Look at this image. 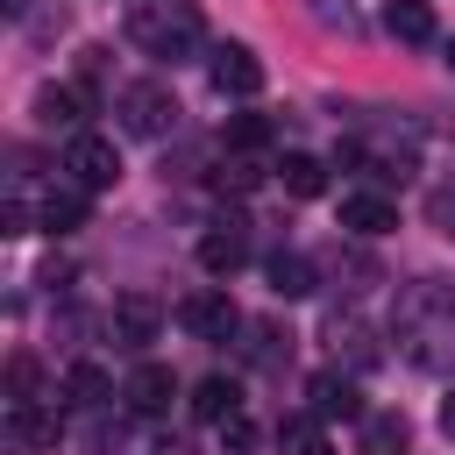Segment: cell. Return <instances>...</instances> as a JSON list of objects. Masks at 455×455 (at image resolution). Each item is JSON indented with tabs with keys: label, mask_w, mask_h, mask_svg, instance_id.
Segmentation results:
<instances>
[{
	"label": "cell",
	"mask_w": 455,
	"mask_h": 455,
	"mask_svg": "<svg viewBox=\"0 0 455 455\" xmlns=\"http://www.w3.org/2000/svg\"><path fill=\"white\" fill-rule=\"evenodd\" d=\"M391 334L405 341V355L419 370H455V284H441V277L405 284L398 313H391Z\"/></svg>",
	"instance_id": "1"
},
{
	"label": "cell",
	"mask_w": 455,
	"mask_h": 455,
	"mask_svg": "<svg viewBox=\"0 0 455 455\" xmlns=\"http://www.w3.org/2000/svg\"><path fill=\"white\" fill-rule=\"evenodd\" d=\"M128 43L149 50L156 64H185V57L206 43V28H199V14H192L185 0H135V7H128Z\"/></svg>",
	"instance_id": "2"
},
{
	"label": "cell",
	"mask_w": 455,
	"mask_h": 455,
	"mask_svg": "<svg viewBox=\"0 0 455 455\" xmlns=\"http://www.w3.org/2000/svg\"><path fill=\"white\" fill-rule=\"evenodd\" d=\"M121 128L128 135H171V121H178V100H171V85H156V78H135V85H121Z\"/></svg>",
	"instance_id": "3"
},
{
	"label": "cell",
	"mask_w": 455,
	"mask_h": 455,
	"mask_svg": "<svg viewBox=\"0 0 455 455\" xmlns=\"http://www.w3.org/2000/svg\"><path fill=\"white\" fill-rule=\"evenodd\" d=\"M206 78H213L220 100H256V92H263V57L242 50V43H220L213 64H206Z\"/></svg>",
	"instance_id": "4"
},
{
	"label": "cell",
	"mask_w": 455,
	"mask_h": 455,
	"mask_svg": "<svg viewBox=\"0 0 455 455\" xmlns=\"http://www.w3.org/2000/svg\"><path fill=\"white\" fill-rule=\"evenodd\" d=\"M64 171H71V185H85V192H107L114 178H121V156H114V142L107 135H71V149H64Z\"/></svg>",
	"instance_id": "5"
},
{
	"label": "cell",
	"mask_w": 455,
	"mask_h": 455,
	"mask_svg": "<svg viewBox=\"0 0 455 455\" xmlns=\"http://www.w3.org/2000/svg\"><path fill=\"white\" fill-rule=\"evenodd\" d=\"M156 334H164V299L142 291V284L121 291V299H114V341H121V348H149Z\"/></svg>",
	"instance_id": "6"
},
{
	"label": "cell",
	"mask_w": 455,
	"mask_h": 455,
	"mask_svg": "<svg viewBox=\"0 0 455 455\" xmlns=\"http://www.w3.org/2000/svg\"><path fill=\"white\" fill-rule=\"evenodd\" d=\"M178 320H185L199 341H235V334H242V313H235L228 291H192V299L178 306Z\"/></svg>",
	"instance_id": "7"
},
{
	"label": "cell",
	"mask_w": 455,
	"mask_h": 455,
	"mask_svg": "<svg viewBox=\"0 0 455 455\" xmlns=\"http://www.w3.org/2000/svg\"><path fill=\"white\" fill-rule=\"evenodd\" d=\"M242 263H249V228L242 220H220V228L199 235V270L206 277H235Z\"/></svg>",
	"instance_id": "8"
},
{
	"label": "cell",
	"mask_w": 455,
	"mask_h": 455,
	"mask_svg": "<svg viewBox=\"0 0 455 455\" xmlns=\"http://www.w3.org/2000/svg\"><path fill=\"white\" fill-rule=\"evenodd\" d=\"M341 228H348V235H391V228H398V199H384V192H348V199H341Z\"/></svg>",
	"instance_id": "9"
},
{
	"label": "cell",
	"mask_w": 455,
	"mask_h": 455,
	"mask_svg": "<svg viewBox=\"0 0 455 455\" xmlns=\"http://www.w3.org/2000/svg\"><path fill=\"white\" fill-rule=\"evenodd\" d=\"M121 398H128L135 412H164V405L178 398V377H171L164 363H135V370H128V384H121Z\"/></svg>",
	"instance_id": "10"
},
{
	"label": "cell",
	"mask_w": 455,
	"mask_h": 455,
	"mask_svg": "<svg viewBox=\"0 0 455 455\" xmlns=\"http://www.w3.org/2000/svg\"><path fill=\"white\" fill-rule=\"evenodd\" d=\"M306 391H313V412H320V419H370L363 398H355V384H348L341 370H320Z\"/></svg>",
	"instance_id": "11"
},
{
	"label": "cell",
	"mask_w": 455,
	"mask_h": 455,
	"mask_svg": "<svg viewBox=\"0 0 455 455\" xmlns=\"http://www.w3.org/2000/svg\"><path fill=\"white\" fill-rule=\"evenodd\" d=\"M36 220H43L50 235H71V228H85V185H57V192H43Z\"/></svg>",
	"instance_id": "12"
},
{
	"label": "cell",
	"mask_w": 455,
	"mask_h": 455,
	"mask_svg": "<svg viewBox=\"0 0 455 455\" xmlns=\"http://www.w3.org/2000/svg\"><path fill=\"white\" fill-rule=\"evenodd\" d=\"M107 398H114V377H107L100 363H71V370H64V405L92 412V405H107Z\"/></svg>",
	"instance_id": "13"
},
{
	"label": "cell",
	"mask_w": 455,
	"mask_h": 455,
	"mask_svg": "<svg viewBox=\"0 0 455 455\" xmlns=\"http://www.w3.org/2000/svg\"><path fill=\"white\" fill-rule=\"evenodd\" d=\"M228 412H242V391H235V377H199V384H192V419L220 427Z\"/></svg>",
	"instance_id": "14"
},
{
	"label": "cell",
	"mask_w": 455,
	"mask_h": 455,
	"mask_svg": "<svg viewBox=\"0 0 455 455\" xmlns=\"http://www.w3.org/2000/svg\"><path fill=\"white\" fill-rule=\"evenodd\" d=\"M57 427H64V419L43 412L36 398H28V405H7V434H14L21 448H57Z\"/></svg>",
	"instance_id": "15"
},
{
	"label": "cell",
	"mask_w": 455,
	"mask_h": 455,
	"mask_svg": "<svg viewBox=\"0 0 455 455\" xmlns=\"http://www.w3.org/2000/svg\"><path fill=\"white\" fill-rule=\"evenodd\" d=\"M277 455H334V448H327V427H320V412H313V419H306V412L277 419Z\"/></svg>",
	"instance_id": "16"
},
{
	"label": "cell",
	"mask_w": 455,
	"mask_h": 455,
	"mask_svg": "<svg viewBox=\"0 0 455 455\" xmlns=\"http://www.w3.org/2000/svg\"><path fill=\"white\" fill-rule=\"evenodd\" d=\"M384 28H391L398 43H434V7H427V0H391V7H384Z\"/></svg>",
	"instance_id": "17"
},
{
	"label": "cell",
	"mask_w": 455,
	"mask_h": 455,
	"mask_svg": "<svg viewBox=\"0 0 455 455\" xmlns=\"http://www.w3.org/2000/svg\"><path fill=\"white\" fill-rule=\"evenodd\" d=\"M78 114H85V92H71V85H43L36 92V121L43 128H71L78 135Z\"/></svg>",
	"instance_id": "18"
},
{
	"label": "cell",
	"mask_w": 455,
	"mask_h": 455,
	"mask_svg": "<svg viewBox=\"0 0 455 455\" xmlns=\"http://www.w3.org/2000/svg\"><path fill=\"white\" fill-rule=\"evenodd\" d=\"M277 178H284V192H291V199H320V192H327V164H320V156H306V149H291V156L277 164Z\"/></svg>",
	"instance_id": "19"
},
{
	"label": "cell",
	"mask_w": 455,
	"mask_h": 455,
	"mask_svg": "<svg viewBox=\"0 0 455 455\" xmlns=\"http://www.w3.org/2000/svg\"><path fill=\"white\" fill-rule=\"evenodd\" d=\"M249 363H256V370H284V363H291V327L256 320V327H249Z\"/></svg>",
	"instance_id": "20"
},
{
	"label": "cell",
	"mask_w": 455,
	"mask_h": 455,
	"mask_svg": "<svg viewBox=\"0 0 455 455\" xmlns=\"http://www.w3.org/2000/svg\"><path fill=\"white\" fill-rule=\"evenodd\" d=\"M270 291H277V299H306V291H320V284H313V263L291 256V249H277V256H270Z\"/></svg>",
	"instance_id": "21"
},
{
	"label": "cell",
	"mask_w": 455,
	"mask_h": 455,
	"mask_svg": "<svg viewBox=\"0 0 455 455\" xmlns=\"http://www.w3.org/2000/svg\"><path fill=\"white\" fill-rule=\"evenodd\" d=\"M405 412H370V427H363V448L370 455H405Z\"/></svg>",
	"instance_id": "22"
},
{
	"label": "cell",
	"mask_w": 455,
	"mask_h": 455,
	"mask_svg": "<svg viewBox=\"0 0 455 455\" xmlns=\"http://www.w3.org/2000/svg\"><path fill=\"white\" fill-rule=\"evenodd\" d=\"M220 142H228L235 156H249V149H263V142H270V114H228V128H220Z\"/></svg>",
	"instance_id": "23"
},
{
	"label": "cell",
	"mask_w": 455,
	"mask_h": 455,
	"mask_svg": "<svg viewBox=\"0 0 455 455\" xmlns=\"http://www.w3.org/2000/svg\"><path fill=\"white\" fill-rule=\"evenodd\" d=\"M327 334H334V355L348 348V363H377V341H370V327H363V320H341V313H334V327H327Z\"/></svg>",
	"instance_id": "24"
},
{
	"label": "cell",
	"mask_w": 455,
	"mask_h": 455,
	"mask_svg": "<svg viewBox=\"0 0 455 455\" xmlns=\"http://www.w3.org/2000/svg\"><path fill=\"white\" fill-rule=\"evenodd\" d=\"M36 384H43V363L21 348V355H7V405H28L36 398Z\"/></svg>",
	"instance_id": "25"
},
{
	"label": "cell",
	"mask_w": 455,
	"mask_h": 455,
	"mask_svg": "<svg viewBox=\"0 0 455 455\" xmlns=\"http://www.w3.org/2000/svg\"><path fill=\"white\" fill-rule=\"evenodd\" d=\"M256 178H263L256 164H220V171H213V185H220V192H249Z\"/></svg>",
	"instance_id": "26"
},
{
	"label": "cell",
	"mask_w": 455,
	"mask_h": 455,
	"mask_svg": "<svg viewBox=\"0 0 455 455\" xmlns=\"http://www.w3.org/2000/svg\"><path fill=\"white\" fill-rule=\"evenodd\" d=\"M220 441H228L235 455H249V448H256V427H249L242 412H228V419H220Z\"/></svg>",
	"instance_id": "27"
},
{
	"label": "cell",
	"mask_w": 455,
	"mask_h": 455,
	"mask_svg": "<svg viewBox=\"0 0 455 455\" xmlns=\"http://www.w3.org/2000/svg\"><path fill=\"white\" fill-rule=\"evenodd\" d=\"M0 235H28V206H7L0 213Z\"/></svg>",
	"instance_id": "28"
},
{
	"label": "cell",
	"mask_w": 455,
	"mask_h": 455,
	"mask_svg": "<svg viewBox=\"0 0 455 455\" xmlns=\"http://www.w3.org/2000/svg\"><path fill=\"white\" fill-rule=\"evenodd\" d=\"M441 434H448V441H455V391H448V398H441Z\"/></svg>",
	"instance_id": "29"
},
{
	"label": "cell",
	"mask_w": 455,
	"mask_h": 455,
	"mask_svg": "<svg viewBox=\"0 0 455 455\" xmlns=\"http://www.w3.org/2000/svg\"><path fill=\"white\" fill-rule=\"evenodd\" d=\"M448 71H455V43H448Z\"/></svg>",
	"instance_id": "30"
}]
</instances>
